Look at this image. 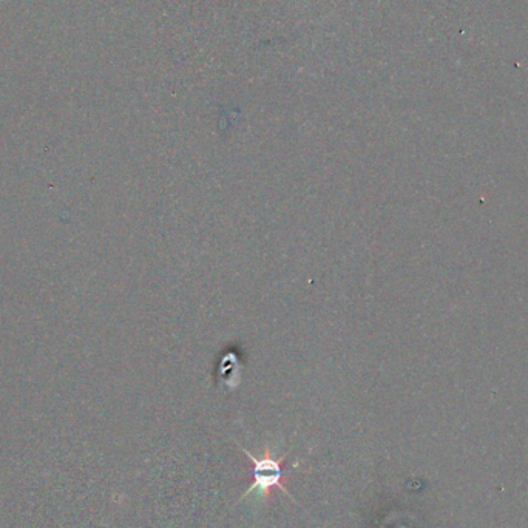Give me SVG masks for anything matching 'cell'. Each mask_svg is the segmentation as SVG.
<instances>
[{
  "instance_id": "obj_1",
  "label": "cell",
  "mask_w": 528,
  "mask_h": 528,
  "mask_svg": "<svg viewBox=\"0 0 528 528\" xmlns=\"http://www.w3.org/2000/svg\"><path fill=\"white\" fill-rule=\"evenodd\" d=\"M243 449V453L245 454V458L251 460V464L254 465V467H252L251 486L245 490V495L240 497V501H245V497L252 495V491H258V495L267 502L271 499L273 488H280V490L283 491L286 496L291 497L293 501L292 495H291L288 488L283 486V477L284 475H286L283 469V462L286 460V454L277 459V458L271 453V449H266V451L263 454V458L258 459L254 454L249 453L247 449Z\"/></svg>"
}]
</instances>
